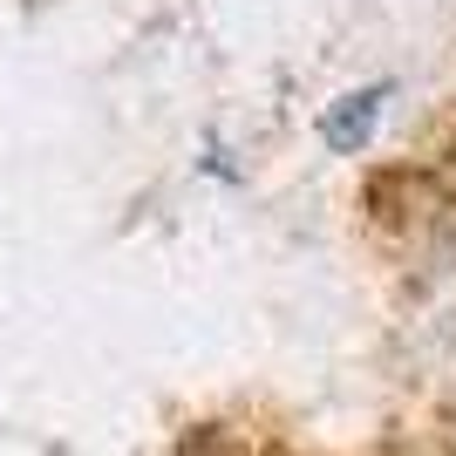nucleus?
<instances>
[{
  "mask_svg": "<svg viewBox=\"0 0 456 456\" xmlns=\"http://www.w3.org/2000/svg\"><path fill=\"white\" fill-rule=\"evenodd\" d=\"M375 102H381V89H354V95H341V102L327 110V123H321L327 143H334V151H354V143L375 130Z\"/></svg>",
  "mask_w": 456,
  "mask_h": 456,
  "instance_id": "nucleus-1",
  "label": "nucleus"
}]
</instances>
